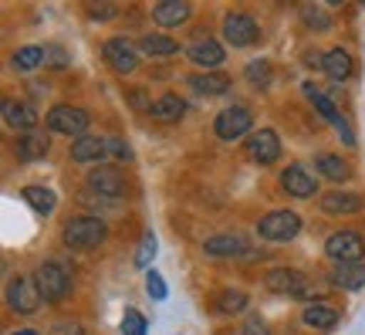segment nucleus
Returning a JSON list of instances; mask_svg holds the SVG:
<instances>
[{"label":"nucleus","mask_w":365,"mask_h":335,"mask_svg":"<svg viewBox=\"0 0 365 335\" xmlns=\"http://www.w3.org/2000/svg\"><path fill=\"white\" fill-rule=\"evenodd\" d=\"M304 95L312 99V105H314V109H318V116H322V119H328L331 126H335V122H339V119H341V112H339V109H335V102H331L328 95H322V91L314 89L312 81H304Z\"/></svg>","instance_id":"28"},{"label":"nucleus","mask_w":365,"mask_h":335,"mask_svg":"<svg viewBox=\"0 0 365 335\" xmlns=\"http://www.w3.org/2000/svg\"><path fill=\"white\" fill-rule=\"evenodd\" d=\"M281 186H284V194L298 196V200H308V196L318 190L314 176L304 166H298V163H294V166H287L284 173H281Z\"/></svg>","instance_id":"15"},{"label":"nucleus","mask_w":365,"mask_h":335,"mask_svg":"<svg viewBox=\"0 0 365 335\" xmlns=\"http://www.w3.org/2000/svg\"><path fill=\"white\" fill-rule=\"evenodd\" d=\"M48 132H58V136H75L81 139L85 129H88V112L78 109V105H54L48 119H44Z\"/></svg>","instance_id":"5"},{"label":"nucleus","mask_w":365,"mask_h":335,"mask_svg":"<svg viewBox=\"0 0 365 335\" xmlns=\"http://www.w3.org/2000/svg\"><path fill=\"white\" fill-rule=\"evenodd\" d=\"M44 65L48 68H68L71 65V54H68L65 48H58V44H48V48H44Z\"/></svg>","instance_id":"37"},{"label":"nucleus","mask_w":365,"mask_h":335,"mask_svg":"<svg viewBox=\"0 0 365 335\" xmlns=\"http://www.w3.org/2000/svg\"><path fill=\"white\" fill-rule=\"evenodd\" d=\"M108 156V136H81L71 142V159L75 163H105Z\"/></svg>","instance_id":"14"},{"label":"nucleus","mask_w":365,"mask_h":335,"mask_svg":"<svg viewBox=\"0 0 365 335\" xmlns=\"http://www.w3.org/2000/svg\"><path fill=\"white\" fill-rule=\"evenodd\" d=\"M244 335H271V332H267V325H264L261 319H250L247 329H244Z\"/></svg>","instance_id":"42"},{"label":"nucleus","mask_w":365,"mask_h":335,"mask_svg":"<svg viewBox=\"0 0 365 335\" xmlns=\"http://www.w3.org/2000/svg\"><path fill=\"white\" fill-rule=\"evenodd\" d=\"M190 85H193L200 95H223V91H230V78L203 71V75H193V78H190Z\"/></svg>","instance_id":"27"},{"label":"nucleus","mask_w":365,"mask_h":335,"mask_svg":"<svg viewBox=\"0 0 365 335\" xmlns=\"http://www.w3.org/2000/svg\"><path fill=\"white\" fill-rule=\"evenodd\" d=\"M88 190L98 196H122L125 194V176L115 166H95L88 173Z\"/></svg>","instance_id":"12"},{"label":"nucleus","mask_w":365,"mask_h":335,"mask_svg":"<svg viewBox=\"0 0 365 335\" xmlns=\"http://www.w3.org/2000/svg\"><path fill=\"white\" fill-rule=\"evenodd\" d=\"M54 335H88V332H85L78 322H61L58 329H54Z\"/></svg>","instance_id":"41"},{"label":"nucleus","mask_w":365,"mask_h":335,"mask_svg":"<svg viewBox=\"0 0 365 335\" xmlns=\"http://www.w3.org/2000/svg\"><path fill=\"white\" fill-rule=\"evenodd\" d=\"M257 234H261V241H271V244L294 241V237L301 234V217L294 214V210H271L267 217H261Z\"/></svg>","instance_id":"2"},{"label":"nucleus","mask_w":365,"mask_h":335,"mask_svg":"<svg viewBox=\"0 0 365 335\" xmlns=\"http://www.w3.org/2000/svg\"><path fill=\"white\" fill-rule=\"evenodd\" d=\"M247 301H250V298L244 295V291H234V288H230V291H220V295H217V311H223V315H234V311L247 309Z\"/></svg>","instance_id":"32"},{"label":"nucleus","mask_w":365,"mask_h":335,"mask_svg":"<svg viewBox=\"0 0 365 335\" xmlns=\"http://www.w3.org/2000/svg\"><path fill=\"white\" fill-rule=\"evenodd\" d=\"M14 335H38V332H31V329H24V332H14Z\"/></svg>","instance_id":"43"},{"label":"nucleus","mask_w":365,"mask_h":335,"mask_svg":"<svg viewBox=\"0 0 365 335\" xmlns=\"http://www.w3.org/2000/svg\"><path fill=\"white\" fill-rule=\"evenodd\" d=\"M322 71H325L335 85L349 81V75H352V54L345 51V48H331V51L322 58Z\"/></svg>","instance_id":"20"},{"label":"nucleus","mask_w":365,"mask_h":335,"mask_svg":"<svg viewBox=\"0 0 365 335\" xmlns=\"http://www.w3.org/2000/svg\"><path fill=\"white\" fill-rule=\"evenodd\" d=\"M129 102L135 105V112H153V105H156V102H149V99H145L143 89H132L129 91Z\"/></svg>","instance_id":"40"},{"label":"nucleus","mask_w":365,"mask_h":335,"mask_svg":"<svg viewBox=\"0 0 365 335\" xmlns=\"http://www.w3.org/2000/svg\"><path fill=\"white\" fill-rule=\"evenodd\" d=\"M4 122L17 132H34V126H38V112H34L27 102H14V99H7V102H4Z\"/></svg>","instance_id":"18"},{"label":"nucleus","mask_w":365,"mask_h":335,"mask_svg":"<svg viewBox=\"0 0 365 335\" xmlns=\"http://www.w3.org/2000/svg\"><path fill=\"white\" fill-rule=\"evenodd\" d=\"M139 51L149 54V58H173V54H180V44L166 34H145L139 41Z\"/></svg>","instance_id":"25"},{"label":"nucleus","mask_w":365,"mask_h":335,"mask_svg":"<svg viewBox=\"0 0 365 335\" xmlns=\"http://www.w3.org/2000/svg\"><path fill=\"white\" fill-rule=\"evenodd\" d=\"M223 38H227V44H234V48H250L254 41L261 38V27H257V21L250 14L234 11L223 17Z\"/></svg>","instance_id":"8"},{"label":"nucleus","mask_w":365,"mask_h":335,"mask_svg":"<svg viewBox=\"0 0 365 335\" xmlns=\"http://www.w3.org/2000/svg\"><path fill=\"white\" fill-rule=\"evenodd\" d=\"M247 78L254 89H267V85H271V65H267V61H250Z\"/></svg>","instance_id":"35"},{"label":"nucleus","mask_w":365,"mask_h":335,"mask_svg":"<svg viewBox=\"0 0 365 335\" xmlns=\"http://www.w3.org/2000/svg\"><path fill=\"white\" fill-rule=\"evenodd\" d=\"M186 116V102H182L180 95H163L156 105H153V119L156 122H163V126H170V122H180V119Z\"/></svg>","instance_id":"24"},{"label":"nucleus","mask_w":365,"mask_h":335,"mask_svg":"<svg viewBox=\"0 0 365 335\" xmlns=\"http://www.w3.org/2000/svg\"><path fill=\"white\" fill-rule=\"evenodd\" d=\"M301 21L312 27V31H331V27H335L331 14H328L325 7H314V4H304V7H301Z\"/></svg>","instance_id":"30"},{"label":"nucleus","mask_w":365,"mask_h":335,"mask_svg":"<svg viewBox=\"0 0 365 335\" xmlns=\"http://www.w3.org/2000/svg\"><path fill=\"white\" fill-rule=\"evenodd\" d=\"M41 288L34 278H17V281L7 284V305L14 311H21V315H31V311L41 309Z\"/></svg>","instance_id":"10"},{"label":"nucleus","mask_w":365,"mask_h":335,"mask_svg":"<svg viewBox=\"0 0 365 335\" xmlns=\"http://www.w3.org/2000/svg\"><path fill=\"white\" fill-rule=\"evenodd\" d=\"M38 65H44V48H38V44H27V48H21L14 54V68L17 71H31Z\"/></svg>","instance_id":"31"},{"label":"nucleus","mask_w":365,"mask_h":335,"mask_svg":"<svg viewBox=\"0 0 365 335\" xmlns=\"http://www.w3.org/2000/svg\"><path fill=\"white\" fill-rule=\"evenodd\" d=\"M331 284H339L341 291H359L365 284V264H335L331 271Z\"/></svg>","instance_id":"23"},{"label":"nucleus","mask_w":365,"mask_h":335,"mask_svg":"<svg viewBox=\"0 0 365 335\" xmlns=\"http://www.w3.org/2000/svg\"><path fill=\"white\" fill-rule=\"evenodd\" d=\"M102 54L108 61V68L118 71V75H132L139 68V51H135V44L129 38H108L102 44Z\"/></svg>","instance_id":"9"},{"label":"nucleus","mask_w":365,"mask_h":335,"mask_svg":"<svg viewBox=\"0 0 365 335\" xmlns=\"http://www.w3.org/2000/svg\"><path fill=\"white\" fill-rule=\"evenodd\" d=\"M301 322L308 325V329H318V332H331L339 325V311L314 301V305H308V309L301 311Z\"/></svg>","instance_id":"22"},{"label":"nucleus","mask_w":365,"mask_h":335,"mask_svg":"<svg viewBox=\"0 0 365 335\" xmlns=\"http://www.w3.org/2000/svg\"><path fill=\"white\" fill-rule=\"evenodd\" d=\"M247 156H250V163H257V166L277 163V156H281V139H277V132L261 129V132H254V136H247Z\"/></svg>","instance_id":"11"},{"label":"nucleus","mask_w":365,"mask_h":335,"mask_svg":"<svg viewBox=\"0 0 365 335\" xmlns=\"http://www.w3.org/2000/svg\"><path fill=\"white\" fill-rule=\"evenodd\" d=\"M156 251H159L156 234L145 231L143 234V244H139V254H135V268H149V264H153V258H156Z\"/></svg>","instance_id":"34"},{"label":"nucleus","mask_w":365,"mask_h":335,"mask_svg":"<svg viewBox=\"0 0 365 335\" xmlns=\"http://www.w3.org/2000/svg\"><path fill=\"white\" fill-rule=\"evenodd\" d=\"M24 200L38 210L41 217L54 214V206H58V196H54V190H48V186H24Z\"/></svg>","instance_id":"26"},{"label":"nucleus","mask_w":365,"mask_h":335,"mask_svg":"<svg viewBox=\"0 0 365 335\" xmlns=\"http://www.w3.org/2000/svg\"><path fill=\"white\" fill-rule=\"evenodd\" d=\"M186 58L193 61V65H200V68H217V65H223V48L217 44L213 38H200V41H193L190 48H186Z\"/></svg>","instance_id":"17"},{"label":"nucleus","mask_w":365,"mask_h":335,"mask_svg":"<svg viewBox=\"0 0 365 335\" xmlns=\"http://www.w3.org/2000/svg\"><path fill=\"white\" fill-rule=\"evenodd\" d=\"M210 258H240V254H250L247 244H244V237H237V234H217V237H210L207 244H203Z\"/></svg>","instance_id":"19"},{"label":"nucleus","mask_w":365,"mask_h":335,"mask_svg":"<svg viewBox=\"0 0 365 335\" xmlns=\"http://www.w3.org/2000/svg\"><path fill=\"white\" fill-rule=\"evenodd\" d=\"M108 156H115V159H122V163H125V159H132V149L118 139V136H108Z\"/></svg>","instance_id":"39"},{"label":"nucleus","mask_w":365,"mask_h":335,"mask_svg":"<svg viewBox=\"0 0 365 335\" xmlns=\"http://www.w3.org/2000/svg\"><path fill=\"white\" fill-rule=\"evenodd\" d=\"M365 206V196L352 194V190H328L322 196V210L331 214V217H349V214H359Z\"/></svg>","instance_id":"13"},{"label":"nucleus","mask_w":365,"mask_h":335,"mask_svg":"<svg viewBox=\"0 0 365 335\" xmlns=\"http://www.w3.org/2000/svg\"><path fill=\"white\" fill-rule=\"evenodd\" d=\"M85 11H88V17H95V21H112V17H115V7H112V4H85Z\"/></svg>","instance_id":"38"},{"label":"nucleus","mask_w":365,"mask_h":335,"mask_svg":"<svg viewBox=\"0 0 365 335\" xmlns=\"http://www.w3.org/2000/svg\"><path fill=\"white\" fill-rule=\"evenodd\" d=\"M264 288H267V291H274V295H284V298H314L308 278H304L301 271H294V268H274V271H267Z\"/></svg>","instance_id":"4"},{"label":"nucleus","mask_w":365,"mask_h":335,"mask_svg":"<svg viewBox=\"0 0 365 335\" xmlns=\"http://www.w3.org/2000/svg\"><path fill=\"white\" fill-rule=\"evenodd\" d=\"M145 291L156 298V301H166L170 288H166V281H163V274H159V271H145Z\"/></svg>","instance_id":"36"},{"label":"nucleus","mask_w":365,"mask_h":335,"mask_svg":"<svg viewBox=\"0 0 365 335\" xmlns=\"http://www.w3.org/2000/svg\"><path fill=\"white\" fill-rule=\"evenodd\" d=\"M325 254L335 264H355V261L365 254V237L359 231H335L328 237Z\"/></svg>","instance_id":"6"},{"label":"nucleus","mask_w":365,"mask_h":335,"mask_svg":"<svg viewBox=\"0 0 365 335\" xmlns=\"http://www.w3.org/2000/svg\"><path fill=\"white\" fill-rule=\"evenodd\" d=\"M48 149H51V139L44 136V132H24L21 136V142H17V156L24 159V163H38V159H44L48 156Z\"/></svg>","instance_id":"21"},{"label":"nucleus","mask_w":365,"mask_h":335,"mask_svg":"<svg viewBox=\"0 0 365 335\" xmlns=\"http://www.w3.org/2000/svg\"><path fill=\"white\" fill-rule=\"evenodd\" d=\"M105 224L98 217H75L65 224V244L75 251H91L105 241Z\"/></svg>","instance_id":"3"},{"label":"nucleus","mask_w":365,"mask_h":335,"mask_svg":"<svg viewBox=\"0 0 365 335\" xmlns=\"http://www.w3.org/2000/svg\"><path fill=\"white\" fill-rule=\"evenodd\" d=\"M190 14H193V7L186 0H163V4L153 7V21L159 27H180L190 21Z\"/></svg>","instance_id":"16"},{"label":"nucleus","mask_w":365,"mask_h":335,"mask_svg":"<svg viewBox=\"0 0 365 335\" xmlns=\"http://www.w3.org/2000/svg\"><path fill=\"white\" fill-rule=\"evenodd\" d=\"M250 126H254V116H250V109H244V105H230V109H223L220 116L213 119V132L223 142L244 139L250 132Z\"/></svg>","instance_id":"7"},{"label":"nucleus","mask_w":365,"mask_h":335,"mask_svg":"<svg viewBox=\"0 0 365 335\" xmlns=\"http://www.w3.org/2000/svg\"><path fill=\"white\" fill-rule=\"evenodd\" d=\"M38 288H41V298L44 301H51V305H58V301H65L68 295H71V274H68L65 264H58V261H44L38 268Z\"/></svg>","instance_id":"1"},{"label":"nucleus","mask_w":365,"mask_h":335,"mask_svg":"<svg viewBox=\"0 0 365 335\" xmlns=\"http://www.w3.org/2000/svg\"><path fill=\"white\" fill-rule=\"evenodd\" d=\"M149 322H145V315L139 309H125L122 315V335H145Z\"/></svg>","instance_id":"33"},{"label":"nucleus","mask_w":365,"mask_h":335,"mask_svg":"<svg viewBox=\"0 0 365 335\" xmlns=\"http://www.w3.org/2000/svg\"><path fill=\"white\" fill-rule=\"evenodd\" d=\"M314 166H318V173H322V176H328L331 183H341V180H349V176H352V169L345 166L339 156H331V153L318 156V163H314Z\"/></svg>","instance_id":"29"}]
</instances>
